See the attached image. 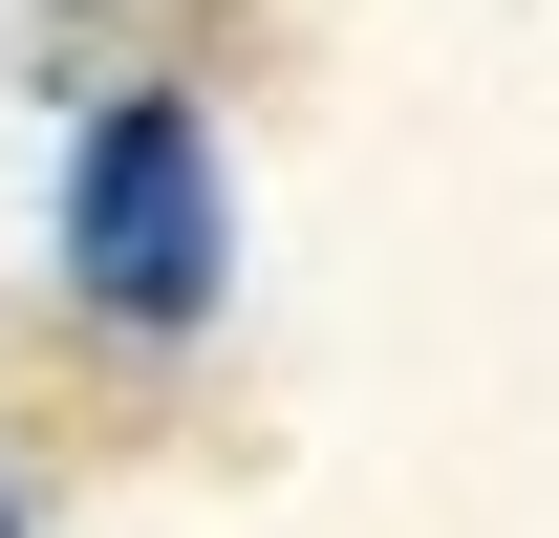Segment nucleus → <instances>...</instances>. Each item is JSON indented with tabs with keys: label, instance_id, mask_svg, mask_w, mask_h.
Wrapping results in <instances>:
<instances>
[{
	"label": "nucleus",
	"instance_id": "f257e3e1",
	"mask_svg": "<svg viewBox=\"0 0 559 538\" xmlns=\"http://www.w3.org/2000/svg\"><path fill=\"white\" fill-rule=\"evenodd\" d=\"M66 280H86V324H130V344L215 324L237 215H215V130L173 86H108V108H86V151H66Z\"/></svg>",
	"mask_w": 559,
	"mask_h": 538
}]
</instances>
